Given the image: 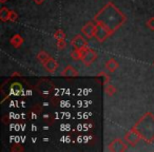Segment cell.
<instances>
[{
  "label": "cell",
  "instance_id": "cell-2",
  "mask_svg": "<svg viewBox=\"0 0 154 152\" xmlns=\"http://www.w3.org/2000/svg\"><path fill=\"white\" fill-rule=\"evenodd\" d=\"M134 128L139 132L141 139L147 144H152L154 141V114L147 112L143 117L139 118Z\"/></svg>",
  "mask_w": 154,
  "mask_h": 152
},
{
  "label": "cell",
  "instance_id": "cell-21",
  "mask_svg": "<svg viewBox=\"0 0 154 152\" xmlns=\"http://www.w3.org/2000/svg\"><path fill=\"white\" fill-rule=\"evenodd\" d=\"M56 45H57V48L59 50H63L64 48L66 47V40H64V39H61V40H57Z\"/></svg>",
  "mask_w": 154,
  "mask_h": 152
},
{
  "label": "cell",
  "instance_id": "cell-18",
  "mask_svg": "<svg viewBox=\"0 0 154 152\" xmlns=\"http://www.w3.org/2000/svg\"><path fill=\"white\" fill-rule=\"evenodd\" d=\"M66 33L63 32L62 30H57L55 33H54V38L56 40H61V39H66Z\"/></svg>",
  "mask_w": 154,
  "mask_h": 152
},
{
  "label": "cell",
  "instance_id": "cell-20",
  "mask_svg": "<svg viewBox=\"0 0 154 152\" xmlns=\"http://www.w3.org/2000/svg\"><path fill=\"white\" fill-rule=\"evenodd\" d=\"M11 151L12 152H22L24 151V148L22 147L21 145H13V147L11 148Z\"/></svg>",
  "mask_w": 154,
  "mask_h": 152
},
{
  "label": "cell",
  "instance_id": "cell-23",
  "mask_svg": "<svg viewBox=\"0 0 154 152\" xmlns=\"http://www.w3.org/2000/svg\"><path fill=\"white\" fill-rule=\"evenodd\" d=\"M33 1H34V2L36 3V5H42V3L45 2V0H33Z\"/></svg>",
  "mask_w": 154,
  "mask_h": 152
},
{
  "label": "cell",
  "instance_id": "cell-8",
  "mask_svg": "<svg viewBox=\"0 0 154 152\" xmlns=\"http://www.w3.org/2000/svg\"><path fill=\"white\" fill-rule=\"evenodd\" d=\"M71 45L74 49L84 50L85 48L88 47V41L82 37V35H76L74 38L71 40Z\"/></svg>",
  "mask_w": 154,
  "mask_h": 152
},
{
  "label": "cell",
  "instance_id": "cell-9",
  "mask_svg": "<svg viewBox=\"0 0 154 152\" xmlns=\"http://www.w3.org/2000/svg\"><path fill=\"white\" fill-rule=\"evenodd\" d=\"M60 75H61L62 77H66V78H74V77H78L79 73H78V71H77L74 67L69 64V66H66V68L62 70Z\"/></svg>",
  "mask_w": 154,
  "mask_h": 152
},
{
  "label": "cell",
  "instance_id": "cell-15",
  "mask_svg": "<svg viewBox=\"0 0 154 152\" xmlns=\"http://www.w3.org/2000/svg\"><path fill=\"white\" fill-rule=\"evenodd\" d=\"M51 57V56L49 55V54L47 53V52L45 51H40L39 52L38 54H37V60H38L39 62H40V64H45V61H47L48 59H49V58Z\"/></svg>",
  "mask_w": 154,
  "mask_h": 152
},
{
  "label": "cell",
  "instance_id": "cell-11",
  "mask_svg": "<svg viewBox=\"0 0 154 152\" xmlns=\"http://www.w3.org/2000/svg\"><path fill=\"white\" fill-rule=\"evenodd\" d=\"M118 67H119V64H118L114 58H110V59L107 60V62L105 64L106 70L110 73H114L118 69Z\"/></svg>",
  "mask_w": 154,
  "mask_h": 152
},
{
  "label": "cell",
  "instance_id": "cell-12",
  "mask_svg": "<svg viewBox=\"0 0 154 152\" xmlns=\"http://www.w3.org/2000/svg\"><path fill=\"white\" fill-rule=\"evenodd\" d=\"M95 78H96V80L99 84L103 85V86H107V85L110 84V76L106 72H99L95 76Z\"/></svg>",
  "mask_w": 154,
  "mask_h": 152
},
{
  "label": "cell",
  "instance_id": "cell-24",
  "mask_svg": "<svg viewBox=\"0 0 154 152\" xmlns=\"http://www.w3.org/2000/svg\"><path fill=\"white\" fill-rule=\"evenodd\" d=\"M8 0H0V3H2V5H5V2H7Z\"/></svg>",
  "mask_w": 154,
  "mask_h": 152
},
{
  "label": "cell",
  "instance_id": "cell-16",
  "mask_svg": "<svg viewBox=\"0 0 154 152\" xmlns=\"http://www.w3.org/2000/svg\"><path fill=\"white\" fill-rule=\"evenodd\" d=\"M82 53H84V50L74 49L72 52H71V57H72V59H74V60H82Z\"/></svg>",
  "mask_w": 154,
  "mask_h": 152
},
{
  "label": "cell",
  "instance_id": "cell-5",
  "mask_svg": "<svg viewBox=\"0 0 154 152\" xmlns=\"http://www.w3.org/2000/svg\"><path fill=\"white\" fill-rule=\"evenodd\" d=\"M111 35H113V33L108 30L106 26H101V24H99V23H96V30H95L94 37L97 39V41L103 42V41L107 40V38H109Z\"/></svg>",
  "mask_w": 154,
  "mask_h": 152
},
{
  "label": "cell",
  "instance_id": "cell-1",
  "mask_svg": "<svg viewBox=\"0 0 154 152\" xmlns=\"http://www.w3.org/2000/svg\"><path fill=\"white\" fill-rule=\"evenodd\" d=\"M93 20L96 23L106 26L114 34L127 21V17L113 2H108L99 10Z\"/></svg>",
  "mask_w": 154,
  "mask_h": 152
},
{
  "label": "cell",
  "instance_id": "cell-3",
  "mask_svg": "<svg viewBox=\"0 0 154 152\" xmlns=\"http://www.w3.org/2000/svg\"><path fill=\"white\" fill-rule=\"evenodd\" d=\"M97 59V53L91 48L87 47L84 49V53H82V61L86 67H90L95 60Z\"/></svg>",
  "mask_w": 154,
  "mask_h": 152
},
{
  "label": "cell",
  "instance_id": "cell-19",
  "mask_svg": "<svg viewBox=\"0 0 154 152\" xmlns=\"http://www.w3.org/2000/svg\"><path fill=\"white\" fill-rule=\"evenodd\" d=\"M17 20H18V14L16 13L15 11H11V13H10V16H9V21L16 22Z\"/></svg>",
  "mask_w": 154,
  "mask_h": 152
},
{
  "label": "cell",
  "instance_id": "cell-22",
  "mask_svg": "<svg viewBox=\"0 0 154 152\" xmlns=\"http://www.w3.org/2000/svg\"><path fill=\"white\" fill-rule=\"evenodd\" d=\"M147 26L150 29V30L154 31V17H151V18H149V19H148Z\"/></svg>",
  "mask_w": 154,
  "mask_h": 152
},
{
  "label": "cell",
  "instance_id": "cell-7",
  "mask_svg": "<svg viewBox=\"0 0 154 152\" xmlns=\"http://www.w3.org/2000/svg\"><path fill=\"white\" fill-rule=\"evenodd\" d=\"M95 30H96V22L93 20V21L87 22V23L82 26V33L87 38H93L95 35Z\"/></svg>",
  "mask_w": 154,
  "mask_h": 152
},
{
  "label": "cell",
  "instance_id": "cell-13",
  "mask_svg": "<svg viewBox=\"0 0 154 152\" xmlns=\"http://www.w3.org/2000/svg\"><path fill=\"white\" fill-rule=\"evenodd\" d=\"M10 43H11L14 48H16V49H19V48L22 45V43H23V38L21 37V35L15 34L11 39H10Z\"/></svg>",
  "mask_w": 154,
  "mask_h": 152
},
{
  "label": "cell",
  "instance_id": "cell-6",
  "mask_svg": "<svg viewBox=\"0 0 154 152\" xmlns=\"http://www.w3.org/2000/svg\"><path fill=\"white\" fill-rule=\"evenodd\" d=\"M124 139L131 146H135L138 144V141L141 139V136L139 134V132L136 130V129L133 127L131 130H129L128 132L126 133V135L124 136Z\"/></svg>",
  "mask_w": 154,
  "mask_h": 152
},
{
  "label": "cell",
  "instance_id": "cell-17",
  "mask_svg": "<svg viewBox=\"0 0 154 152\" xmlns=\"http://www.w3.org/2000/svg\"><path fill=\"white\" fill-rule=\"evenodd\" d=\"M116 88L114 86H112V85H107V86H105V93L108 95V96H113L114 94L116 93Z\"/></svg>",
  "mask_w": 154,
  "mask_h": 152
},
{
  "label": "cell",
  "instance_id": "cell-25",
  "mask_svg": "<svg viewBox=\"0 0 154 152\" xmlns=\"http://www.w3.org/2000/svg\"><path fill=\"white\" fill-rule=\"evenodd\" d=\"M153 66H154V62H153Z\"/></svg>",
  "mask_w": 154,
  "mask_h": 152
},
{
  "label": "cell",
  "instance_id": "cell-10",
  "mask_svg": "<svg viewBox=\"0 0 154 152\" xmlns=\"http://www.w3.org/2000/svg\"><path fill=\"white\" fill-rule=\"evenodd\" d=\"M43 67H45V71L49 73H55L56 71H57L58 67H59V64H58V62L56 61L55 59H54L53 57H50L49 59L47 60V61L45 62V64H42Z\"/></svg>",
  "mask_w": 154,
  "mask_h": 152
},
{
  "label": "cell",
  "instance_id": "cell-4",
  "mask_svg": "<svg viewBox=\"0 0 154 152\" xmlns=\"http://www.w3.org/2000/svg\"><path fill=\"white\" fill-rule=\"evenodd\" d=\"M128 145L129 144L125 139L115 138L112 143L109 144L108 150L111 152H125L128 149Z\"/></svg>",
  "mask_w": 154,
  "mask_h": 152
},
{
  "label": "cell",
  "instance_id": "cell-14",
  "mask_svg": "<svg viewBox=\"0 0 154 152\" xmlns=\"http://www.w3.org/2000/svg\"><path fill=\"white\" fill-rule=\"evenodd\" d=\"M10 13H11V11H10L7 7H2L1 9H0V20H1L2 22L9 21Z\"/></svg>",
  "mask_w": 154,
  "mask_h": 152
}]
</instances>
